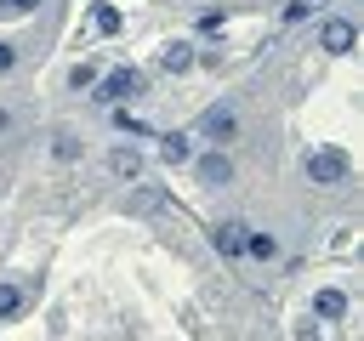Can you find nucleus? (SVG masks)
Instances as JSON below:
<instances>
[{
    "instance_id": "nucleus-14",
    "label": "nucleus",
    "mask_w": 364,
    "mask_h": 341,
    "mask_svg": "<svg viewBox=\"0 0 364 341\" xmlns=\"http://www.w3.org/2000/svg\"><path fill=\"white\" fill-rule=\"evenodd\" d=\"M313 6H324V0H290V6H284V23H301Z\"/></svg>"
},
{
    "instance_id": "nucleus-10",
    "label": "nucleus",
    "mask_w": 364,
    "mask_h": 341,
    "mask_svg": "<svg viewBox=\"0 0 364 341\" xmlns=\"http://www.w3.org/2000/svg\"><path fill=\"white\" fill-rule=\"evenodd\" d=\"M313 313H318V318H341V313H347V296H341V290H318V296H313Z\"/></svg>"
},
{
    "instance_id": "nucleus-1",
    "label": "nucleus",
    "mask_w": 364,
    "mask_h": 341,
    "mask_svg": "<svg viewBox=\"0 0 364 341\" xmlns=\"http://www.w3.org/2000/svg\"><path fill=\"white\" fill-rule=\"evenodd\" d=\"M347 170H353V159H347L341 148H313V153H307V176H313L318 188H336V182H347Z\"/></svg>"
},
{
    "instance_id": "nucleus-6",
    "label": "nucleus",
    "mask_w": 364,
    "mask_h": 341,
    "mask_svg": "<svg viewBox=\"0 0 364 341\" xmlns=\"http://www.w3.org/2000/svg\"><path fill=\"white\" fill-rule=\"evenodd\" d=\"M318 40H324V51H336V57H341V51H353V23H341V17H336V23H324V34H318Z\"/></svg>"
},
{
    "instance_id": "nucleus-16",
    "label": "nucleus",
    "mask_w": 364,
    "mask_h": 341,
    "mask_svg": "<svg viewBox=\"0 0 364 341\" xmlns=\"http://www.w3.org/2000/svg\"><path fill=\"white\" fill-rule=\"evenodd\" d=\"M40 0H0V17H23V11H34Z\"/></svg>"
},
{
    "instance_id": "nucleus-2",
    "label": "nucleus",
    "mask_w": 364,
    "mask_h": 341,
    "mask_svg": "<svg viewBox=\"0 0 364 341\" xmlns=\"http://www.w3.org/2000/svg\"><path fill=\"white\" fill-rule=\"evenodd\" d=\"M142 91H148V74H142V68H114V74L102 80L97 102H125V97H142Z\"/></svg>"
},
{
    "instance_id": "nucleus-18",
    "label": "nucleus",
    "mask_w": 364,
    "mask_h": 341,
    "mask_svg": "<svg viewBox=\"0 0 364 341\" xmlns=\"http://www.w3.org/2000/svg\"><path fill=\"white\" fill-rule=\"evenodd\" d=\"M51 148H57V159H74V153H80V142H74V136H57Z\"/></svg>"
},
{
    "instance_id": "nucleus-17",
    "label": "nucleus",
    "mask_w": 364,
    "mask_h": 341,
    "mask_svg": "<svg viewBox=\"0 0 364 341\" xmlns=\"http://www.w3.org/2000/svg\"><path fill=\"white\" fill-rule=\"evenodd\" d=\"M91 80H97V63H80V68H74V85H80V91H85V85H91Z\"/></svg>"
},
{
    "instance_id": "nucleus-11",
    "label": "nucleus",
    "mask_w": 364,
    "mask_h": 341,
    "mask_svg": "<svg viewBox=\"0 0 364 341\" xmlns=\"http://www.w3.org/2000/svg\"><path fill=\"white\" fill-rule=\"evenodd\" d=\"M245 250H250V256H262V261H267V256H273V250H279V244H273V233H245Z\"/></svg>"
},
{
    "instance_id": "nucleus-9",
    "label": "nucleus",
    "mask_w": 364,
    "mask_h": 341,
    "mask_svg": "<svg viewBox=\"0 0 364 341\" xmlns=\"http://www.w3.org/2000/svg\"><path fill=\"white\" fill-rule=\"evenodd\" d=\"M159 153H165V165H182V159L193 153V142H188L182 131H171V136H159Z\"/></svg>"
},
{
    "instance_id": "nucleus-7",
    "label": "nucleus",
    "mask_w": 364,
    "mask_h": 341,
    "mask_svg": "<svg viewBox=\"0 0 364 341\" xmlns=\"http://www.w3.org/2000/svg\"><path fill=\"white\" fill-rule=\"evenodd\" d=\"M108 170H114V176H125V182H136V176H142L136 148H114V153H108Z\"/></svg>"
},
{
    "instance_id": "nucleus-4",
    "label": "nucleus",
    "mask_w": 364,
    "mask_h": 341,
    "mask_svg": "<svg viewBox=\"0 0 364 341\" xmlns=\"http://www.w3.org/2000/svg\"><path fill=\"white\" fill-rule=\"evenodd\" d=\"M210 244H216L222 256H239V250H245V222H216V227H210Z\"/></svg>"
},
{
    "instance_id": "nucleus-13",
    "label": "nucleus",
    "mask_w": 364,
    "mask_h": 341,
    "mask_svg": "<svg viewBox=\"0 0 364 341\" xmlns=\"http://www.w3.org/2000/svg\"><path fill=\"white\" fill-rule=\"evenodd\" d=\"M91 17H97V28H102V34H114V28H119V11H114V6H91Z\"/></svg>"
},
{
    "instance_id": "nucleus-19",
    "label": "nucleus",
    "mask_w": 364,
    "mask_h": 341,
    "mask_svg": "<svg viewBox=\"0 0 364 341\" xmlns=\"http://www.w3.org/2000/svg\"><path fill=\"white\" fill-rule=\"evenodd\" d=\"M11 63H17V51H11V45H6V40H0V74H6V68H11Z\"/></svg>"
},
{
    "instance_id": "nucleus-8",
    "label": "nucleus",
    "mask_w": 364,
    "mask_h": 341,
    "mask_svg": "<svg viewBox=\"0 0 364 341\" xmlns=\"http://www.w3.org/2000/svg\"><path fill=\"white\" fill-rule=\"evenodd\" d=\"M159 68H165V74L193 68V45H182V40H176V45H165V51H159Z\"/></svg>"
},
{
    "instance_id": "nucleus-5",
    "label": "nucleus",
    "mask_w": 364,
    "mask_h": 341,
    "mask_svg": "<svg viewBox=\"0 0 364 341\" xmlns=\"http://www.w3.org/2000/svg\"><path fill=\"white\" fill-rule=\"evenodd\" d=\"M228 176H233V165H228V153H205V159H199V182H205V188H222Z\"/></svg>"
},
{
    "instance_id": "nucleus-15",
    "label": "nucleus",
    "mask_w": 364,
    "mask_h": 341,
    "mask_svg": "<svg viewBox=\"0 0 364 341\" xmlns=\"http://www.w3.org/2000/svg\"><path fill=\"white\" fill-rule=\"evenodd\" d=\"M114 125H119V131H131V136H148V125H142V119H131V114H125V108H119V114H114Z\"/></svg>"
},
{
    "instance_id": "nucleus-3",
    "label": "nucleus",
    "mask_w": 364,
    "mask_h": 341,
    "mask_svg": "<svg viewBox=\"0 0 364 341\" xmlns=\"http://www.w3.org/2000/svg\"><path fill=\"white\" fill-rule=\"evenodd\" d=\"M199 136H210V142H228V136H239V108H233V102H216V108H205V114H199Z\"/></svg>"
},
{
    "instance_id": "nucleus-12",
    "label": "nucleus",
    "mask_w": 364,
    "mask_h": 341,
    "mask_svg": "<svg viewBox=\"0 0 364 341\" xmlns=\"http://www.w3.org/2000/svg\"><path fill=\"white\" fill-rule=\"evenodd\" d=\"M17 307H23V290L17 284H0V318H11Z\"/></svg>"
}]
</instances>
